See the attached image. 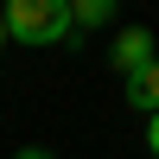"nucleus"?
<instances>
[{
    "instance_id": "obj_1",
    "label": "nucleus",
    "mask_w": 159,
    "mask_h": 159,
    "mask_svg": "<svg viewBox=\"0 0 159 159\" xmlns=\"http://www.w3.org/2000/svg\"><path fill=\"white\" fill-rule=\"evenodd\" d=\"M0 19H7V38L19 45H70V0H0Z\"/></svg>"
},
{
    "instance_id": "obj_2",
    "label": "nucleus",
    "mask_w": 159,
    "mask_h": 159,
    "mask_svg": "<svg viewBox=\"0 0 159 159\" xmlns=\"http://www.w3.org/2000/svg\"><path fill=\"white\" fill-rule=\"evenodd\" d=\"M153 57H159V45H153V32H147V25H127V32H121V38L108 45V64H115L121 76H134V70H147Z\"/></svg>"
},
{
    "instance_id": "obj_3",
    "label": "nucleus",
    "mask_w": 159,
    "mask_h": 159,
    "mask_svg": "<svg viewBox=\"0 0 159 159\" xmlns=\"http://www.w3.org/2000/svg\"><path fill=\"white\" fill-rule=\"evenodd\" d=\"M121 83H127V108H134V115H159V57L147 64V70L121 76Z\"/></svg>"
},
{
    "instance_id": "obj_4",
    "label": "nucleus",
    "mask_w": 159,
    "mask_h": 159,
    "mask_svg": "<svg viewBox=\"0 0 159 159\" xmlns=\"http://www.w3.org/2000/svg\"><path fill=\"white\" fill-rule=\"evenodd\" d=\"M115 13H121V0H70V25H89V32L108 25Z\"/></svg>"
},
{
    "instance_id": "obj_5",
    "label": "nucleus",
    "mask_w": 159,
    "mask_h": 159,
    "mask_svg": "<svg viewBox=\"0 0 159 159\" xmlns=\"http://www.w3.org/2000/svg\"><path fill=\"white\" fill-rule=\"evenodd\" d=\"M147 153L159 159V115H147Z\"/></svg>"
},
{
    "instance_id": "obj_6",
    "label": "nucleus",
    "mask_w": 159,
    "mask_h": 159,
    "mask_svg": "<svg viewBox=\"0 0 159 159\" xmlns=\"http://www.w3.org/2000/svg\"><path fill=\"white\" fill-rule=\"evenodd\" d=\"M13 159H51V153H45V147H19Z\"/></svg>"
},
{
    "instance_id": "obj_7",
    "label": "nucleus",
    "mask_w": 159,
    "mask_h": 159,
    "mask_svg": "<svg viewBox=\"0 0 159 159\" xmlns=\"http://www.w3.org/2000/svg\"><path fill=\"white\" fill-rule=\"evenodd\" d=\"M0 51H7V19H0Z\"/></svg>"
}]
</instances>
